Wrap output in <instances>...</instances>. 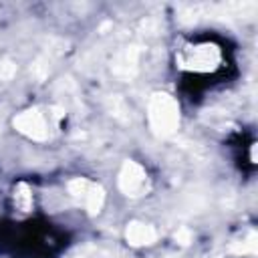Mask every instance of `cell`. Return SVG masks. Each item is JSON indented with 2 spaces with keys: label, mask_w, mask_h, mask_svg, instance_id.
Segmentation results:
<instances>
[{
  "label": "cell",
  "mask_w": 258,
  "mask_h": 258,
  "mask_svg": "<svg viewBox=\"0 0 258 258\" xmlns=\"http://www.w3.org/2000/svg\"><path fill=\"white\" fill-rule=\"evenodd\" d=\"M149 127L157 137H169L179 127V105L167 93H153L147 105Z\"/></svg>",
  "instance_id": "cell-1"
},
{
  "label": "cell",
  "mask_w": 258,
  "mask_h": 258,
  "mask_svg": "<svg viewBox=\"0 0 258 258\" xmlns=\"http://www.w3.org/2000/svg\"><path fill=\"white\" fill-rule=\"evenodd\" d=\"M179 67L189 69V71H214L220 62V50L216 44H196L187 46L179 52L177 56Z\"/></svg>",
  "instance_id": "cell-2"
},
{
  "label": "cell",
  "mask_w": 258,
  "mask_h": 258,
  "mask_svg": "<svg viewBox=\"0 0 258 258\" xmlns=\"http://www.w3.org/2000/svg\"><path fill=\"white\" fill-rule=\"evenodd\" d=\"M119 189L129 198H139L149 189L147 171L137 163L127 159L119 169Z\"/></svg>",
  "instance_id": "cell-3"
},
{
  "label": "cell",
  "mask_w": 258,
  "mask_h": 258,
  "mask_svg": "<svg viewBox=\"0 0 258 258\" xmlns=\"http://www.w3.org/2000/svg\"><path fill=\"white\" fill-rule=\"evenodd\" d=\"M14 127L18 133L32 141H46L48 139V123L46 115L40 109H28L14 117Z\"/></svg>",
  "instance_id": "cell-4"
},
{
  "label": "cell",
  "mask_w": 258,
  "mask_h": 258,
  "mask_svg": "<svg viewBox=\"0 0 258 258\" xmlns=\"http://www.w3.org/2000/svg\"><path fill=\"white\" fill-rule=\"evenodd\" d=\"M139 56H141V46H135V44L117 52L113 58V64H111L113 75L123 79V81L133 79L137 75V69H139Z\"/></svg>",
  "instance_id": "cell-5"
},
{
  "label": "cell",
  "mask_w": 258,
  "mask_h": 258,
  "mask_svg": "<svg viewBox=\"0 0 258 258\" xmlns=\"http://www.w3.org/2000/svg\"><path fill=\"white\" fill-rule=\"evenodd\" d=\"M125 238L131 246H149L157 240V232L153 226L143 222H129L125 230Z\"/></svg>",
  "instance_id": "cell-6"
},
{
  "label": "cell",
  "mask_w": 258,
  "mask_h": 258,
  "mask_svg": "<svg viewBox=\"0 0 258 258\" xmlns=\"http://www.w3.org/2000/svg\"><path fill=\"white\" fill-rule=\"evenodd\" d=\"M103 202H105V189L99 183H91L89 194H87V198L83 202V206L89 212V216H97L101 212V208H103Z\"/></svg>",
  "instance_id": "cell-7"
},
{
  "label": "cell",
  "mask_w": 258,
  "mask_h": 258,
  "mask_svg": "<svg viewBox=\"0 0 258 258\" xmlns=\"http://www.w3.org/2000/svg\"><path fill=\"white\" fill-rule=\"evenodd\" d=\"M256 240H258V236H256V232H248V238H244V240H240V242H234L232 246H230V252L232 254H238V256H254L256 254Z\"/></svg>",
  "instance_id": "cell-8"
},
{
  "label": "cell",
  "mask_w": 258,
  "mask_h": 258,
  "mask_svg": "<svg viewBox=\"0 0 258 258\" xmlns=\"http://www.w3.org/2000/svg\"><path fill=\"white\" fill-rule=\"evenodd\" d=\"M14 204L20 212H28L32 208V194L26 183H18L14 189Z\"/></svg>",
  "instance_id": "cell-9"
},
{
  "label": "cell",
  "mask_w": 258,
  "mask_h": 258,
  "mask_svg": "<svg viewBox=\"0 0 258 258\" xmlns=\"http://www.w3.org/2000/svg\"><path fill=\"white\" fill-rule=\"evenodd\" d=\"M89 187H91V181L85 179V177H77L73 181H69V194L77 200V202H85L87 194H89Z\"/></svg>",
  "instance_id": "cell-10"
},
{
  "label": "cell",
  "mask_w": 258,
  "mask_h": 258,
  "mask_svg": "<svg viewBox=\"0 0 258 258\" xmlns=\"http://www.w3.org/2000/svg\"><path fill=\"white\" fill-rule=\"evenodd\" d=\"M14 75H16V64L10 58H2L0 60V81H12Z\"/></svg>",
  "instance_id": "cell-11"
},
{
  "label": "cell",
  "mask_w": 258,
  "mask_h": 258,
  "mask_svg": "<svg viewBox=\"0 0 258 258\" xmlns=\"http://www.w3.org/2000/svg\"><path fill=\"white\" fill-rule=\"evenodd\" d=\"M175 242L177 244H181V246H187L189 242H191V230L189 228H179L177 232H175Z\"/></svg>",
  "instance_id": "cell-12"
}]
</instances>
